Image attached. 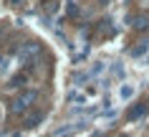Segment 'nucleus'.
Returning <instances> with one entry per match:
<instances>
[{
	"mask_svg": "<svg viewBox=\"0 0 149 137\" xmlns=\"http://www.w3.org/2000/svg\"><path fill=\"white\" fill-rule=\"evenodd\" d=\"M36 97H38L36 91H23V94H20V97L15 99L13 109H15V112H23V109H28V107H31L33 102H36Z\"/></svg>",
	"mask_w": 149,
	"mask_h": 137,
	"instance_id": "f257e3e1",
	"label": "nucleus"
},
{
	"mask_svg": "<svg viewBox=\"0 0 149 137\" xmlns=\"http://www.w3.org/2000/svg\"><path fill=\"white\" fill-rule=\"evenodd\" d=\"M132 94H134V86H121V97L124 99H129Z\"/></svg>",
	"mask_w": 149,
	"mask_h": 137,
	"instance_id": "423d86ee",
	"label": "nucleus"
},
{
	"mask_svg": "<svg viewBox=\"0 0 149 137\" xmlns=\"http://www.w3.org/2000/svg\"><path fill=\"white\" fill-rule=\"evenodd\" d=\"M40 122H43V114H40V112H31V114H25L23 124H25V127H38Z\"/></svg>",
	"mask_w": 149,
	"mask_h": 137,
	"instance_id": "7ed1b4c3",
	"label": "nucleus"
},
{
	"mask_svg": "<svg viewBox=\"0 0 149 137\" xmlns=\"http://www.w3.org/2000/svg\"><path fill=\"white\" fill-rule=\"evenodd\" d=\"M121 137H129V135H121Z\"/></svg>",
	"mask_w": 149,
	"mask_h": 137,
	"instance_id": "6e6552de",
	"label": "nucleus"
},
{
	"mask_svg": "<svg viewBox=\"0 0 149 137\" xmlns=\"http://www.w3.org/2000/svg\"><path fill=\"white\" fill-rule=\"evenodd\" d=\"M134 28H136V31L149 28V15H136V18H134Z\"/></svg>",
	"mask_w": 149,
	"mask_h": 137,
	"instance_id": "20e7f679",
	"label": "nucleus"
},
{
	"mask_svg": "<svg viewBox=\"0 0 149 137\" xmlns=\"http://www.w3.org/2000/svg\"><path fill=\"white\" fill-rule=\"evenodd\" d=\"M144 51H149V41H141V43H139V46H136V48L132 51V53H134V56H141Z\"/></svg>",
	"mask_w": 149,
	"mask_h": 137,
	"instance_id": "39448f33",
	"label": "nucleus"
},
{
	"mask_svg": "<svg viewBox=\"0 0 149 137\" xmlns=\"http://www.w3.org/2000/svg\"><path fill=\"white\" fill-rule=\"evenodd\" d=\"M66 13H68V15H79V8H76L73 3H68V5H66Z\"/></svg>",
	"mask_w": 149,
	"mask_h": 137,
	"instance_id": "0eeeda50",
	"label": "nucleus"
},
{
	"mask_svg": "<svg viewBox=\"0 0 149 137\" xmlns=\"http://www.w3.org/2000/svg\"><path fill=\"white\" fill-rule=\"evenodd\" d=\"M141 114H147V102H136V104L132 107V109H129V114H126V119H139Z\"/></svg>",
	"mask_w": 149,
	"mask_h": 137,
	"instance_id": "f03ea898",
	"label": "nucleus"
}]
</instances>
